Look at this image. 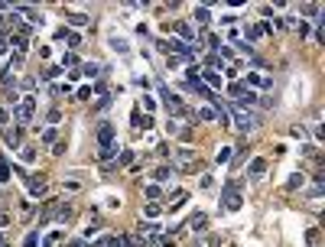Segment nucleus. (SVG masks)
<instances>
[{"mask_svg":"<svg viewBox=\"0 0 325 247\" xmlns=\"http://www.w3.org/2000/svg\"><path fill=\"white\" fill-rule=\"evenodd\" d=\"M289 137H296V140H306V127H293V130H289Z\"/></svg>","mask_w":325,"mask_h":247,"instance_id":"obj_40","label":"nucleus"},{"mask_svg":"<svg viewBox=\"0 0 325 247\" xmlns=\"http://www.w3.org/2000/svg\"><path fill=\"white\" fill-rule=\"evenodd\" d=\"M111 49H117V52H127L130 46H127V39H117V36H114V39H111Z\"/></svg>","mask_w":325,"mask_h":247,"instance_id":"obj_31","label":"nucleus"},{"mask_svg":"<svg viewBox=\"0 0 325 247\" xmlns=\"http://www.w3.org/2000/svg\"><path fill=\"white\" fill-rule=\"evenodd\" d=\"M218 244H225V237H218V234H208V247H218Z\"/></svg>","mask_w":325,"mask_h":247,"instance_id":"obj_44","label":"nucleus"},{"mask_svg":"<svg viewBox=\"0 0 325 247\" xmlns=\"http://www.w3.org/2000/svg\"><path fill=\"white\" fill-rule=\"evenodd\" d=\"M302 185H306V176H302V173H293V176H289V179H286V189H289V192L302 189Z\"/></svg>","mask_w":325,"mask_h":247,"instance_id":"obj_13","label":"nucleus"},{"mask_svg":"<svg viewBox=\"0 0 325 247\" xmlns=\"http://www.w3.org/2000/svg\"><path fill=\"white\" fill-rule=\"evenodd\" d=\"M0 124H4V127L10 124V111H7V107H0Z\"/></svg>","mask_w":325,"mask_h":247,"instance_id":"obj_46","label":"nucleus"},{"mask_svg":"<svg viewBox=\"0 0 325 247\" xmlns=\"http://www.w3.org/2000/svg\"><path fill=\"white\" fill-rule=\"evenodd\" d=\"M65 43H68V46H72V49H75V46L81 43V33H68V36H65Z\"/></svg>","mask_w":325,"mask_h":247,"instance_id":"obj_35","label":"nucleus"},{"mask_svg":"<svg viewBox=\"0 0 325 247\" xmlns=\"http://www.w3.org/2000/svg\"><path fill=\"white\" fill-rule=\"evenodd\" d=\"M244 91H247V88H244V81H231V85H228V94H231V98H241Z\"/></svg>","mask_w":325,"mask_h":247,"instance_id":"obj_21","label":"nucleus"},{"mask_svg":"<svg viewBox=\"0 0 325 247\" xmlns=\"http://www.w3.org/2000/svg\"><path fill=\"white\" fill-rule=\"evenodd\" d=\"M20 88H26V91H30V88H36V78H23V81H20Z\"/></svg>","mask_w":325,"mask_h":247,"instance_id":"obj_45","label":"nucleus"},{"mask_svg":"<svg viewBox=\"0 0 325 247\" xmlns=\"http://www.w3.org/2000/svg\"><path fill=\"white\" fill-rule=\"evenodd\" d=\"M143 215H147V218H160V215H163V208H160L156 202H150L147 208H143Z\"/></svg>","mask_w":325,"mask_h":247,"instance_id":"obj_27","label":"nucleus"},{"mask_svg":"<svg viewBox=\"0 0 325 247\" xmlns=\"http://www.w3.org/2000/svg\"><path fill=\"white\" fill-rule=\"evenodd\" d=\"M107 107H111V94H107V98H101V101H98V111H107Z\"/></svg>","mask_w":325,"mask_h":247,"instance_id":"obj_48","label":"nucleus"},{"mask_svg":"<svg viewBox=\"0 0 325 247\" xmlns=\"http://www.w3.org/2000/svg\"><path fill=\"white\" fill-rule=\"evenodd\" d=\"M10 179V166H7V160H0V182Z\"/></svg>","mask_w":325,"mask_h":247,"instance_id":"obj_34","label":"nucleus"},{"mask_svg":"<svg viewBox=\"0 0 325 247\" xmlns=\"http://www.w3.org/2000/svg\"><path fill=\"white\" fill-rule=\"evenodd\" d=\"M179 62H182L179 56H166V65H169V68H179Z\"/></svg>","mask_w":325,"mask_h":247,"instance_id":"obj_43","label":"nucleus"},{"mask_svg":"<svg viewBox=\"0 0 325 247\" xmlns=\"http://www.w3.org/2000/svg\"><path fill=\"white\" fill-rule=\"evenodd\" d=\"M147 198H150V202H160V198H163V189H160V185H147Z\"/></svg>","mask_w":325,"mask_h":247,"instance_id":"obj_22","label":"nucleus"},{"mask_svg":"<svg viewBox=\"0 0 325 247\" xmlns=\"http://www.w3.org/2000/svg\"><path fill=\"white\" fill-rule=\"evenodd\" d=\"M39 140H43V143H49V147H52V143L59 140V130H55V127H46L43 134H39Z\"/></svg>","mask_w":325,"mask_h":247,"instance_id":"obj_17","label":"nucleus"},{"mask_svg":"<svg viewBox=\"0 0 325 247\" xmlns=\"http://www.w3.org/2000/svg\"><path fill=\"white\" fill-rule=\"evenodd\" d=\"M309 195H312V198H322V195H325V185H322V182H315L312 189H309Z\"/></svg>","mask_w":325,"mask_h":247,"instance_id":"obj_33","label":"nucleus"},{"mask_svg":"<svg viewBox=\"0 0 325 247\" xmlns=\"http://www.w3.org/2000/svg\"><path fill=\"white\" fill-rule=\"evenodd\" d=\"M117 166H134V153H130V150H121V160H117Z\"/></svg>","mask_w":325,"mask_h":247,"instance_id":"obj_30","label":"nucleus"},{"mask_svg":"<svg viewBox=\"0 0 325 247\" xmlns=\"http://www.w3.org/2000/svg\"><path fill=\"white\" fill-rule=\"evenodd\" d=\"M7 224H10V218H7V215H0V228H7Z\"/></svg>","mask_w":325,"mask_h":247,"instance_id":"obj_52","label":"nucleus"},{"mask_svg":"<svg viewBox=\"0 0 325 247\" xmlns=\"http://www.w3.org/2000/svg\"><path fill=\"white\" fill-rule=\"evenodd\" d=\"M4 247H10V244H4Z\"/></svg>","mask_w":325,"mask_h":247,"instance_id":"obj_55","label":"nucleus"},{"mask_svg":"<svg viewBox=\"0 0 325 247\" xmlns=\"http://www.w3.org/2000/svg\"><path fill=\"white\" fill-rule=\"evenodd\" d=\"M98 143L101 147H114V127L111 124H101L98 127Z\"/></svg>","mask_w":325,"mask_h":247,"instance_id":"obj_8","label":"nucleus"},{"mask_svg":"<svg viewBox=\"0 0 325 247\" xmlns=\"http://www.w3.org/2000/svg\"><path fill=\"white\" fill-rule=\"evenodd\" d=\"M121 247H134V234H124L121 237Z\"/></svg>","mask_w":325,"mask_h":247,"instance_id":"obj_49","label":"nucleus"},{"mask_svg":"<svg viewBox=\"0 0 325 247\" xmlns=\"http://www.w3.org/2000/svg\"><path fill=\"white\" fill-rule=\"evenodd\" d=\"M160 247H176V241H163V244H160Z\"/></svg>","mask_w":325,"mask_h":247,"instance_id":"obj_53","label":"nucleus"},{"mask_svg":"<svg viewBox=\"0 0 325 247\" xmlns=\"http://www.w3.org/2000/svg\"><path fill=\"white\" fill-rule=\"evenodd\" d=\"M78 72H81V75H88V78H94V75L101 72V65H94V62H88V65H81V68H78Z\"/></svg>","mask_w":325,"mask_h":247,"instance_id":"obj_26","label":"nucleus"},{"mask_svg":"<svg viewBox=\"0 0 325 247\" xmlns=\"http://www.w3.org/2000/svg\"><path fill=\"white\" fill-rule=\"evenodd\" d=\"M218 117V111H215V104H205L202 111H198V120H215Z\"/></svg>","mask_w":325,"mask_h":247,"instance_id":"obj_20","label":"nucleus"},{"mask_svg":"<svg viewBox=\"0 0 325 247\" xmlns=\"http://www.w3.org/2000/svg\"><path fill=\"white\" fill-rule=\"evenodd\" d=\"M65 20H68V23H75V26H85L88 23L85 13H65Z\"/></svg>","mask_w":325,"mask_h":247,"instance_id":"obj_24","label":"nucleus"},{"mask_svg":"<svg viewBox=\"0 0 325 247\" xmlns=\"http://www.w3.org/2000/svg\"><path fill=\"white\" fill-rule=\"evenodd\" d=\"M4 143H7L10 150H20V147H23V127H20V124L4 127Z\"/></svg>","mask_w":325,"mask_h":247,"instance_id":"obj_4","label":"nucleus"},{"mask_svg":"<svg viewBox=\"0 0 325 247\" xmlns=\"http://www.w3.org/2000/svg\"><path fill=\"white\" fill-rule=\"evenodd\" d=\"M189 228L192 231H205V228H208V215H205V211H195L192 221H189Z\"/></svg>","mask_w":325,"mask_h":247,"instance_id":"obj_11","label":"nucleus"},{"mask_svg":"<svg viewBox=\"0 0 325 247\" xmlns=\"http://www.w3.org/2000/svg\"><path fill=\"white\" fill-rule=\"evenodd\" d=\"M231 153H234L231 147H221V150H218V156H215V163H218V166H221V163H228V160H231Z\"/></svg>","mask_w":325,"mask_h":247,"instance_id":"obj_28","label":"nucleus"},{"mask_svg":"<svg viewBox=\"0 0 325 247\" xmlns=\"http://www.w3.org/2000/svg\"><path fill=\"white\" fill-rule=\"evenodd\" d=\"M59 241H62V231H49L43 237V247H59Z\"/></svg>","mask_w":325,"mask_h":247,"instance_id":"obj_18","label":"nucleus"},{"mask_svg":"<svg viewBox=\"0 0 325 247\" xmlns=\"http://www.w3.org/2000/svg\"><path fill=\"white\" fill-rule=\"evenodd\" d=\"M68 247H88V241H81V237H75V241L68 244Z\"/></svg>","mask_w":325,"mask_h":247,"instance_id":"obj_51","label":"nucleus"},{"mask_svg":"<svg viewBox=\"0 0 325 247\" xmlns=\"http://www.w3.org/2000/svg\"><path fill=\"white\" fill-rule=\"evenodd\" d=\"M179 137H182V143H192V137H195V134H192V127H182V130H179Z\"/></svg>","mask_w":325,"mask_h":247,"instance_id":"obj_38","label":"nucleus"},{"mask_svg":"<svg viewBox=\"0 0 325 247\" xmlns=\"http://www.w3.org/2000/svg\"><path fill=\"white\" fill-rule=\"evenodd\" d=\"M134 127L150 130V127H153V117H150V114H143V117H140V111H134Z\"/></svg>","mask_w":325,"mask_h":247,"instance_id":"obj_15","label":"nucleus"},{"mask_svg":"<svg viewBox=\"0 0 325 247\" xmlns=\"http://www.w3.org/2000/svg\"><path fill=\"white\" fill-rule=\"evenodd\" d=\"M94 91H98V94H104V98H107V81H94Z\"/></svg>","mask_w":325,"mask_h":247,"instance_id":"obj_42","label":"nucleus"},{"mask_svg":"<svg viewBox=\"0 0 325 247\" xmlns=\"http://www.w3.org/2000/svg\"><path fill=\"white\" fill-rule=\"evenodd\" d=\"M33 114H36V98H23L17 104V124L23 127L26 120H33Z\"/></svg>","mask_w":325,"mask_h":247,"instance_id":"obj_3","label":"nucleus"},{"mask_svg":"<svg viewBox=\"0 0 325 247\" xmlns=\"http://www.w3.org/2000/svg\"><path fill=\"white\" fill-rule=\"evenodd\" d=\"M241 205H244L241 182H238V179L225 182V189H221V211H241Z\"/></svg>","mask_w":325,"mask_h":247,"instance_id":"obj_1","label":"nucleus"},{"mask_svg":"<svg viewBox=\"0 0 325 247\" xmlns=\"http://www.w3.org/2000/svg\"><path fill=\"white\" fill-rule=\"evenodd\" d=\"M264 173H267V156H254V160H251V169H247V176H251V179H260Z\"/></svg>","mask_w":325,"mask_h":247,"instance_id":"obj_7","label":"nucleus"},{"mask_svg":"<svg viewBox=\"0 0 325 247\" xmlns=\"http://www.w3.org/2000/svg\"><path fill=\"white\" fill-rule=\"evenodd\" d=\"M228 111L234 114V124H238V130H241V134H251V130H254V124H257V120H254L247 111H238V107H231V104H228Z\"/></svg>","mask_w":325,"mask_h":247,"instance_id":"obj_5","label":"nucleus"},{"mask_svg":"<svg viewBox=\"0 0 325 247\" xmlns=\"http://www.w3.org/2000/svg\"><path fill=\"white\" fill-rule=\"evenodd\" d=\"M176 33H179V39H189V43H195V36H198V30H192L189 23H176Z\"/></svg>","mask_w":325,"mask_h":247,"instance_id":"obj_12","label":"nucleus"},{"mask_svg":"<svg viewBox=\"0 0 325 247\" xmlns=\"http://www.w3.org/2000/svg\"><path fill=\"white\" fill-rule=\"evenodd\" d=\"M104 247H121V237H104Z\"/></svg>","mask_w":325,"mask_h":247,"instance_id":"obj_50","label":"nucleus"},{"mask_svg":"<svg viewBox=\"0 0 325 247\" xmlns=\"http://www.w3.org/2000/svg\"><path fill=\"white\" fill-rule=\"evenodd\" d=\"M7 244V237H4V231H0V247H4Z\"/></svg>","mask_w":325,"mask_h":247,"instance_id":"obj_54","label":"nucleus"},{"mask_svg":"<svg viewBox=\"0 0 325 247\" xmlns=\"http://www.w3.org/2000/svg\"><path fill=\"white\" fill-rule=\"evenodd\" d=\"M244 81H247L244 88H270V85H273V78H264V75H257V72H251Z\"/></svg>","mask_w":325,"mask_h":247,"instance_id":"obj_9","label":"nucleus"},{"mask_svg":"<svg viewBox=\"0 0 325 247\" xmlns=\"http://www.w3.org/2000/svg\"><path fill=\"white\" fill-rule=\"evenodd\" d=\"M153 179H156V185H160L163 179H169V166H156L153 169Z\"/></svg>","mask_w":325,"mask_h":247,"instance_id":"obj_29","label":"nucleus"},{"mask_svg":"<svg viewBox=\"0 0 325 247\" xmlns=\"http://www.w3.org/2000/svg\"><path fill=\"white\" fill-rule=\"evenodd\" d=\"M215 56H221V59H234V49H231V46H221Z\"/></svg>","mask_w":325,"mask_h":247,"instance_id":"obj_37","label":"nucleus"},{"mask_svg":"<svg viewBox=\"0 0 325 247\" xmlns=\"http://www.w3.org/2000/svg\"><path fill=\"white\" fill-rule=\"evenodd\" d=\"M62 65L75 68V65H78V56H75V52H65V56H62Z\"/></svg>","mask_w":325,"mask_h":247,"instance_id":"obj_32","label":"nucleus"},{"mask_svg":"<svg viewBox=\"0 0 325 247\" xmlns=\"http://www.w3.org/2000/svg\"><path fill=\"white\" fill-rule=\"evenodd\" d=\"M7 46H13V49H17V52H23L26 46H30V39H26V36H13V33H10V39H7Z\"/></svg>","mask_w":325,"mask_h":247,"instance_id":"obj_14","label":"nucleus"},{"mask_svg":"<svg viewBox=\"0 0 325 247\" xmlns=\"http://www.w3.org/2000/svg\"><path fill=\"white\" fill-rule=\"evenodd\" d=\"M114 153H117V147H101V160H104V163H107Z\"/></svg>","mask_w":325,"mask_h":247,"instance_id":"obj_39","label":"nucleus"},{"mask_svg":"<svg viewBox=\"0 0 325 247\" xmlns=\"http://www.w3.org/2000/svg\"><path fill=\"white\" fill-rule=\"evenodd\" d=\"M20 156L23 163H36V147H20Z\"/></svg>","mask_w":325,"mask_h":247,"instance_id":"obj_23","label":"nucleus"},{"mask_svg":"<svg viewBox=\"0 0 325 247\" xmlns=\"http://www.w3.org/2000/svg\"><path fill=\"white\" fill-rule=\"evenodd\" d=\"M52 218L59 224H68V221H75V208H72V205H55V208H52Z\"/></svg>","mask_w":325,"mask_h":247,"instance_id":"obj_6","label":"nucleus"},{"mask_svg":"<svg viewBox=\"0 0 325 247\" xmlns=\"http://www.w3.org/2000/svg\"><path fill=\"white\" fill-rule=\"evenodd\" d=\"M205 43H208V46H211V49H221V39L215 36V33H208V36H205Z\"/></svg>","mask_w":325,"mask_h":247,"instance_id":"obj_36","label":"nucleus"},{"mask_svg":"<svg viewBox=\"0 0 325 247\" xmlns=\"http://www.w3.org/2000/svg\"><path fill=\"white\" fill-rule=\"evenodd\" d=\"M23 247H39V228H36V231H30V234L23 237Z\"/></svg>","mask_w":325,"mask_h":247,"instance_id":"obj_25","label":"nucleus"},{"mask_svg":"<svg viewBox=\"0 0 325 247\" xmlns=\"http://www.w3.org/2000/svg\"><path fill=\"white\" fill-rule=\"evenodd\" d=\"M62 120V111H55V107H52V111H49V124H59Z\"/></svg>","mask_w":325,"mask_h":247,"instance_id":"obj_47","label":"nucleus"},{"mask_svg":"<svg viewBox=\"0 0 325 247\" xmlns=\"http://www.w3.org/2000/svg\"><path fill=\"white\" fill-rule=\"evenodd\" d=\"M195 20H198V23H208V20H211V7H195Z\"/></svg>","mask_w":325,"mask_h":247,"instance_id":"obj_19","label":"nucleus"},{"mask_svg":"<svg viewBox=\"0 0 325 247\" xmlns=\"http://www.w3.org/2000/svg\"><path fill=\"white\" fill-rule=\"evenodd\" d=\"M30 195L33 198H43L46 195V179H43V176H30Z\"/></svg>","mask_w":325,"mask_h":247,"instance_id":"obj_10","label":"nucleus"},{"mask_svg":"<svg viewBox=\"0 0 325 247\" xmlns=\"http://www.w3.org/2000/svg\"><path fill=\"white\" fill-rule=\"evenodd\" d=\"M52 153H55V156L65 153V140H55V143H52Z\"/></svg>","mask_w":325,"mask_h":247,"instance_id":"obj_41","label":"nucleus"},{"mask_svg":"<svg viewBox=\"0 0 325 247\" xmlns=\"http://www.w3.org/2000/svg\"><path fill=\"white\" fill-rule=\"evenodd\" d=\"M163 104L169 107V114H172V117H185V104H182V98H179L176 91L163 88Z\"/></svg>","mask_w":325,"mask_h":247,"instance_id":"obj_2","label":"nucleus"},{"mask_svg":"<svg viewBox=\"0 0 325 247\" xmlns=\"http://www.w3.org/2000/svg\"><path fill=\"white\" fill-rule=\"evenodd\" d=\"M289 23H293V30L299 33V39H306V36H309V30H312V26H309L306 20H289Z\"/></svg>","mask_w":325,"mask_h":247,"instance_id":"obj_16","label":"nucleus"}]
</instances>
